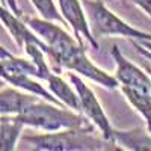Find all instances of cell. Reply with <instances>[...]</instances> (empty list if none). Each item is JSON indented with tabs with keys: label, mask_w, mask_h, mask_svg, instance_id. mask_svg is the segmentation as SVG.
<instances>
[{
	"label": "cell",
	"mask_w": 151,
	"mask_h": 151,
	"mask_svg": "<svg viewBox=\"0 0 151 151\" xmlns=\"http://www.w3.org/2000/svg\"><path fill=\"white\" fill-rule=\"evenodd\" d=\"M29 26L40 35L45 44L48 45V58L60 68L74 71L80 76H85L98 85H101L107 89H116L119 88V82L115 76L98 68L92 60L86 56L85 45L80 44L76 36L68 35L64 29L55 21H48L41 18L32 17H21Z\"/></svg>",
	"instance_id": "1"
},
{
	"label": "cell",
	"mask_w": 151,
	"mask_h": 151,
	"mask_svg": "<svg viewBox=\"0 0 151 151\" xmlns=\"http://www.w3.org/2000/svg\"><path fill=\"white\" fill-rule=\"evenodd\" d=\"M95 129H64L42 134H24L21 142L41 151H112L121 150L104 137H97Z\"/></svg>",
	"instance_id": "2"
},
{
	"label": "cell",
	"mask_w": 151,
	"mask_h": 151,
	"mask_svg": "<svg viewBox=\"0 0 151 151\" xmlns=\"http://www.w3.org/2000/svg\"><path fill=\"white\" fill-rule=\"evenodd\" d=\"M24 125L44 132H58L64 129H97L82 112L60 106L48 100L38 98L20 115Z\"/></svg>",
	"instance_id": "3"
},
{
	"label": "cell",
	"mask_w": 151,
	"mask_h": 151,
	"mask_svg": "<svg viewBox=\"0 0 151 151\" xmlns=\"http://www.w3.org/2000/svg\"><path fill=\"white\" fill-rule=\"evenodd\" d=\"M94 36H122L136 41H151V35L130 26L106 6L104 0H82Z\"/></svg>",
	"instance_id": "4"
},
{
	"label": "cell",
	"mask_w": 151,
	"mask_h": 151,
	"mask_svg": "<svg viewBox=\"0 0 151 151\" xmlns=\"http://www.w3.org/2000/svg\"><path fill=\"white\" fill-rule=\"evenodd\" d=\"M68 77H70L73 86L76 88V91L79 94L80 106H82L80 112L100 130V133H101V136L104 139L115 144V137H113V130L115 129L112 127L104 109L101 107V104H100V101L97 100L92 89L79 77L77 73H73V71L68 73Z\"/></svg>",
	"instance_id": "5"
},
{
	"label": "cell",
	"mask_w": 151,
	"mask_h": 151,
	"mask_svg": "<svg viewBox=\"0 0 151 151\" xmlns=\"http://www.w3.org/2000/svg\"><path fill=\"white\" fill-rule=\"evenodd\" d=\"M58 5H59L60 14L64 15L67 24H70L73 27L76 40L83 45L86 41L92 48L98 50L100 45L97 42V38L94 36V33L91 30L83 3L80 0H58Z\"/></svg>",
	"instance_id": "6"
},
{
	"label": "cell",
	"mask_w": 151,
	"mask_h": 151,
	"mask_svg": "<svg viewBox=\"0 0 151 151\" xmlns=\"http://www.w3.org/2000/svg\"><path fill=\"white\" fill-rule=\"evenodd\" d=\"M112 58L116 65L115 77L119 82V86L121 85L132 86V88H137V89H144V91L151 92V76L148 77L144 70H141L133 62H130L119 52V48L116 45H113V48H112Z\"/></svg>",
	"instance_id": "7"
},
{
	"label": "cell",
	"mask_w": 151,
	"mask_h": 151,
	"mask_svg": "<svg viewBox=\"0 0 151 151\" xmlns=\"http://www.w3.org/2000/svg\"><path fill=\"white\" fill-rule=\"evenodd\" d=\"M40 98L38 95L27 92V91H18L14 88H3L0 92V112L5 115H20V113L30 106L33 101ZM42 98V97H41Z\"/></svg>",
	"instance_id": "8"
},
{
	"label": "cell",
	"mask_w": 151,
	"mask_h": 151,
	"mask_svg": "<svg viewBox=\"0 0 151 151\" xmlns=\"http://www.w3.org/2000/svg\"><path fill=\"white\" fill-rule=\"evenodd\" d=\"M115 144L122 150L130 151H151V132L147 129H130V130H113Z\"/></svg>",
	"instance_id": "9"
},
{
	"label": "cell",
	"mask_w": 151,
	"mask_h": 151,
	"mask_svg": "<svg viewBox=\"0 0 151 151\" xmlns=\"http://www.w3.org/2000/svg\"><path fill=\"white\" fill-rule=\"evenodd\" d=\"M2 79L5 82L11 83L12 86L18 88V89L32 92V94H35L38 97H42L44 100H48V101H52V103L65 106L52 91L45 89V86L40 82L41 79L35 77V76H30V74H12V76H6V77H2Z\"/></svg>",
	"instance_id": "10"
},
{
	"label": "cell",
	"mask_w": 151,
	"mask_h": 151,
	"mask_svg": "<svg viewBox=\"0 0 151 151\" xmlns=\"http://www.w3.org/2000/svg\"><path fill=\"white\" fill-rule=\"evenodd\" d=\"M24 122L18 115H5L0 116V150L12 151L15 150L18 139H21V132Z\"/></svg>",
	"instance_id": "11"
},
{
	"label": "cell",
	"mask_w": 151,
	"mask_h": 151,
	"mask_svg": "<svg viewBox=\"0 0 151 151\" xmlns=\"http://www.w3.org/2000/svg\"><path fill=\"white\" fill-rule=\"evenodd\" d=\"M44 82H47L48 89L52 91L65 106H68L70 109L77 110V112L82 110L80 98H79V94H77V91H76V88L73 89L64 79H60V76H58L53 71H50Z\"/></svg>",
	"instance_id": "12"
},
{
	"label": "cell",
	"mask_w": 151,
	"mask_h": 151,
	"mask_svg": "<svg viewBox=\"0 0 151 151\" xmlns=\"http://www.w3.org/2000/svg\"><path fill=\"white\" fill-rule=\"evenodd\" d=\"M0 64H2V77L12 74H30L38 77V67L30 58H17L9 53L5 47H0Z\"/></svg>",
	"instance_id": "13"
},
{
	"label": "cell",
	"mask_w": 151,
	"mask_h": 151,
	"mask_svg": "<svg viewBox=\"0 0 151 151\" xmlns=\"http://www.w3.org/2000/svg\"><path fill=\"white\" fill-rule=\"evenodd\" d=\"M119 89L130 106L144 118V121L147 122V129L151 132V92L124 85L119 86Z\"/></svg>",
	"instance_id": "14"
},
{
	"label": "cell",
	"mask_w": 151,
	"mask_h": 151,
	"mask_svg": "<svg viewBox=\"0 0 151 151\" xmlns=\"http://www.w3.org/2000/svg\"><path fill=\"white\" fill-rule=\"evenodd\" d=\"M32 5L35 6V9L40 12V15L44 20L48 21H55V23H60L65 24V18L60 14V9L55 5L53 0H30Z\"/></svg>",
	"instance_id": "15"
},
{
	"label": "cell",
	"mask_w": 151,
	"mask_h": 151,
	"mask_svg": "<svg viewBox=\"0 0 151 151\" xmlns=\"http://www.w3.org/2000/svg\"><path fill=\"white\" fill-rule=\"evenodd\" d=\"M132 45L136 48V52L141 56H144L147 60H151V41H136L130 40Z\"/></svg>",
	"instance_id": "16"
},
{
	"label": "cell",
	"mask_w": 151,
	"mask_h": 151,
	"mask_svg": "<svg viewBox=\"0 0 151 151\" xmlns=\"http://www.w3.org/2000/svg\"><path fill=\"white\" fill-rule=\"evenodd\" d=\"M132 2H133L137 8H141L147 15L151 17V0H132Z\"/></svg>",
	"instance_id": "17"
},
{
	"label": "cell",
	"mask_w": 151,
	"mask_h": 151,
	"mask_svg": "<svg viewBox=\"0 0 151 151\" xmlns=\"http://www.w3.org/2000/svg\"><path fill=\"white\" fill-rule=\"evenodd\" d=\"M145 71H147V73H148V74L151 76V67H148V65H145Z\"/></svg>",
	"instance_id": "18"
},
{
	"label": "cell",
	"mask_w": 151,
	"mask_h": 151,
	"mask_svg": "<svg viewBox=\"0 0 151 151\" xmlns=\"http://www.w3.org/2000/svg\"><path fill=\"white\" fill-rule=\"evenodd\" d=\"M104 2H107V0H104ZM109 2H116V0H109Z\"/></svg>",
	"instance_id": "19"
}]
</instances>
